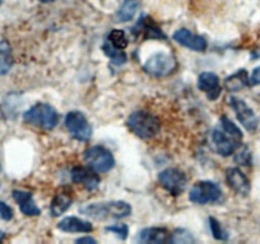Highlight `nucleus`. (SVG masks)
<instances>
[{"label": "nucleus", "mask_w": 260, "mask_h": 244, "mask_svg": "<svg viewBox=\"0 0 260 244\" xmlns=\"http://www.w3.org/2000/svg\"><path fill=\"white\" fill-rule=\"evenodd\" d=\"M243 132L229 117L222 116L220 125L211 132V141L216 151L222 157H230L241 146Z\"/></svg>", "instance_id": "obj_1"}, {"label": "nucleus", "mask_w": 260, "mask_h": 244, "mask_svg": "<svg viewBox=\"0 0 260 244\" xmlns=\"http://www.w3.org/2000/svg\"><path fill=\"white\" fill-rule=\"evenodd\" d=\"M80 212L95 220L123 219L131 215L132 207L124 201H108V202L88 203L80 207Z\"/></svg>", "instance_id": "obj_2"}, {"label": "nucleus", "mask_w": 260, "mask_h": 244, "mask_svg": "<svg viewBox=\"0 0 260 244\" xmlns=\"http://www.w3.org/2000/svg\"><path fill=\"white\" fill-rule=\"evenodd\" d=\"M127 126L140 139L149 140L159 134L161 125L159 118L151 112L136 111L128 116Z\"/></svg>", "instance_id": "obj_3"}, {"label": "nucleus", "mask_w": 260, "mask_h": 244, "mask_svg": "<svg viewBox=\"0 0 260 244\" xmlns=\"http://www.w3.org/2000/svg\"><path fill=\"white\" fill-rule=\"evenodd\" d=\"M23 119L32 126L43 130H52L58 122V113L50 104L37 103L24 112Z\"/></svg>", "instance_id": "obj_4"}, {"label": "nucleus", "mask_w": 260, "mask_h": 244, "mask_svg": "<svg viewBox=\"0 0 260 244\" xmlns=\"http://www.w3.org/2000/svg\"><path fill=\"white\" fill-rule=\"evenodd\" d=\"M84 160L86 164L98 173H106L114 167V157L104 146H91L84 152Z\"/></svg>", "instance_id": "obj_5"}, {"label": "nucleus", "mask_w": 260, "mask_h": 244, "mask_svg": "<svg viewBox=\"0 0 260 244\" xmlns=\"http://www.w3.org/2000/svg\"><path fill=\"white\" fill-rule=\"evenodd\" d=\"M177 69V60L174 56L165 52H156L150 56L144 65V70L150 75L162 78L168 76Z\"/></svg>", "instance_id": "obj_6"}, {"label": "nucleus", "mask_w": 260, "mask_h": 244, "mask_svg": "<svg viewBox=\"0 0 260 244\" xmlns=\"http://www.w3.org/2000/svg\"><path fill=\"white\" fill-rule=\"evenodd\" d=\"M65 126L74 139L79 141L90 140L93 129L88 122L86 117L80 111H70L65 117Z\"/></svg>", "instance_id": "obj_7"}, {"label": "nucleus", "mask_w": 260, "mask_h": 244, "mask_svg": "<svg viewBox=\"0 0 260 244\" xmlns=\"http://www.w3.org/2000/svg\"><path fill=\"white\" fill-rule=\"evenodd\" d=\"M221 188L212 180H200L192 187L189 192V200L194 203L206 205L216 202L221 198Z\"/></svg>", "instance_id": "obj_8"}, {"label": "nucleus", "mask_w": 260, "mask_h": 244, "mask_svg": "<svg viewBox=\"0 0 260 244\" xmlns=\"http://www.w3.org/2000/svg\"><path fill=\"white\" fill-rule=\"evenodd\" d=\"M159 182L170 195L179 196L187 187V175L177 168H168L159 173Z\"/></svg>", "instance_id": "obj_9"}, {"label": "nucleus", "mask_w": 260, "mask_h": 244, "mask_svg": "<svg viewBox=\"0 0 260 244\" xmlns=\"http://www.w3.org/2000/svg\"><path fill=\"white\" fill-rule=\"evenodd\" d=\"M230 102V106L233 107V109L235 111L236 117H238L239 122L245 127L248 131L254 132L256 131L259 126V119L256 117V114L254 113L253 109L248 106L244 99L238 98V97H230L229 99Z\"/></svg>", "instance_id": "obj_10"}, {"label": "nucleus", "mask_w": 260, "mask_h": 244, "mask_svg": "<svg viewBox=\"0 0 260 244\" xmlns=\"http://www.w3.org/2000/svg\"><path fill=\"white\" fill-rule=\"evenodd\" d=\"M98 172H95L94 169H89L85 167H74L71 169V180L74 183H78L81 185L84 188L89 191H94L98 188L99 183H101V178L96 174Z\"/></svg>", "instance_id": "obj_11"}, {"label": "nucleus", "mask_w": 260, "mask_h": 244, "mask_svg": "<svg viewBox=\"0 0 260 244\" xmlns=\"http://www.w3.org/2000/svg\"><path fill=\"white\" fill-rule=\"evenodd\" d=\"M174 41H177L179 45L184 46V47L189 48L192 51H197V52H202L207 48V41L205 37L200 35H194L190 30L182 28L178 29L177 32L173 35Z\"/></svg>", "instance_id": "obj_12"}, {"label": "nucleus", "mask_w": 260, "mask_h": 244, "mask_svg": "<svg viewBox=\"0 0 260 244\" xmlns=\"http://www.w3.org/2000/svg\"><path fill=\"white\" fill-rule=\"evenodd\" d=\"M197 85L198 89L205 92L206 96L211 101H216L220 97L221 92H222L220 79L215 73H211V71H206V73H202L198 76Z\"/></svg>", "instance_id": "obj_13"}, {"label": "nucleus", "mask_w": 260, "mask_h": 244, "mask_svg": "<svg viewBox=\"0 0 260 244\" xmlns=\"http://www.w3.org/2000/svg\"><path fill=\"white\" fill-rule=\"evenodd\" d=\"M71 203H73V191L70 187L63 186L56 191L55 196L51 201V214H52V216L62 215L65 211H68Z\"/></svg>", "instance_id": "obj_14"}, {"label": "nucleus", "mask_w": 260, "mask_h": 244, "mask_svg": "<svg viewBox=\"0 0 260 244\" xmlns=\"http://www.w3.org/2000/svg\"><path fill=\"white\" fill-rule=\"evenodd\" d=\"M226 180L229 186L239 195L248 196L250 192V182L239 168H229L226 170Z\"/></svg>", "instance_id": "obj_15"}, {"label": "nucleus", "mask_w": 260, "mask_h": 244, "mask_svg": "<svg viewBox=\"0 0 260 244\" xmlns=\"http://www.w3.org/2000/svg\"><path fill=\"white\" fill-rule=\"evenodd\" d=\"M135 32L140 33V35L142 33L144 40H161V38L164 40V38H167V36L162 33L161 28L151 18L146 17V15L140 18L139 23L135 27Z\"/></svg>", "instance_id": "obj_16"}, {"label": "nucleus", "mask_w": 260, "mask_h": 244, "mask_svg": "<svg viewBox=\"0 0 260 244\" xmlns=\"http://www.w3.org/2000/svg\"><path fill=\"white\" fill-rule=\"evenodd\" d=\"M13 198L15 202L19 206L22 214L27 216H37L41 214V208L36 205L35 200H33V195L27 191L14 190L12 192Z\"/></svg>", "instance_id": "obj_17"}, {"label": "nucleus", "mask_w": 260, "mask_h": 244, "mask_svg": "<svg viewBox=\"0 0 260 244\" xmlns=\"http://www.w3.org/2000/svg\"><path fill=\"white\" fill-rule=\"evenodd\" d=\"M57 228L65 233H90L93 231V225L89 221L76 218V216L63 218L58 223Z\"/></svg>", "instance_id": "obj_18"}, {"label": "nucleus", "mask_w": 260, "mask_h": 244, "mask_svg": "<svg viewBox=\"0 0 260 244\" xmlns=\"http://www.w3.org/2000/svg\"><path fill=\"white\" fill-rule=\"evenodd\" d=\"M169 231L165 228H146L141 230L137 235V240L141 243H155V244H161L170 241Z\"/></svg>", "instance_id": "obj_19"}, {"label": "nucleus", "mask_w": 260, "mask_h": 244, "mask_svg": "<svg viewBox=\"0 0 260 244\" xmlns=\"http://www.w3.org/2000/svg\"><path fill=\"white\" fill-rule=\"evenodd\" d=\"M250 84V78L245 69L236 71L235 74L225 79V88L228 92H239Z\"/></svg>", "instance_id": "obj_20"}, {"label": "nucleus", "mask_w": 260, "mask_h": 244, "mask_svg": "<svg viewBox=\"0 0 260 244\" xmlns=\"http://www.w3.org/2000/svg\"><path fill=\"white\" fill-rule=\"evenodd\" d=\"M139 7V0H123V4L119 7L118 12L116 13L117 22H129L131 19H134Z\"/></svg>", "instance_id": "obj_21"}, {"label": "nucleus", "mask_w": 260, "mask_h": 244, "mask_svg": "<svg viewBox=\"0 0 260 244\" xmlns=\"http://www.w3.org/2000/svg\"><path fill=\"white\" fill-rule=\"evenodd\" d=\"M13 66L12 47L7 41H0V75H4Z\"/></svg>", "instance_id": "obj_22"}, {"label": "nucleus", "mask_w": 260, "mask_h": 244, "mask_svg": "<svg viewBox=\"0 0 260 244\" xmlns=\"http://www.w3.org/2000/svg\"><path fill=\"white\" fill-rule=\"evenodd\" d=\"M106 42H108L109 45L113 46L114 48H118V50H124L128 45L126 33L122 29H112L107 36Z\"/></svg>", "instance_id": "obj_23"}, {"label": "nucleus", "mask_w": 260, "mask_h": 244, "mask_svg": "<svg viewBox=\"0 0 260 244\" xmlns=\"http://www.w3.org/2000/svg\"><path fill=\"white\" fill-rule=\"evenodd\" d=\"M103 51L104 53L111 58L112 63L116 64V65H122V64H124L127 61V55L124 53V51L114 48L113 46L109 45L108 42H104Z\"/></svg>", "instance_id": "obj_24"}, {"label": "nucleus", "mask_w": 260, "mask_h": 244, "mask_svg": "<svg viewBox=\"0 0 260 244\" xmlns=\"http://www.w3.org/2000/svg\"><path fill=\"white\" fill-rule=\"evenodd\" d=\"M210 229L212 235L216 239H218V240H226V239H229L228 231L222 228V225L215 218H210Z\"/></svg>", "instance_id": "obj_25"}, {"label": "nucleus", "mask_w": 260, "mask_h": 244, "mask_svg": "<svg viewBox=\"0 0 260 244\" xmlns=\"http://www.w3.org/2000/svg\"><path fill=\"white\" fill-rule=\"evenodd\" d=\"M170 241L172 243H193L194 238L185 229H177L170 236Z\"/></svg>", "instance_id": "obj_26"}, {"label": "nucleus", "mask_w": 260, "mask_h": 244, "mask_svg": "<svg viewBox=\"0 0 260 244\" xmlns=\"http://www.w3.org/2000/svg\"><path fill=\"white\" fill-rule=\"evenodd\" d=\"M107 231H111V233L116 234L119 239L124 240V239L128 236V226L126 224H114V225L107 226Z\"/></svg>", "instance_id": "obj_27"}, {"label": "nucleus", "mask_w": 260, "mask_h": 244, "mask_svg": "<svg viewBox=\"0 0 260 244\" xmlns=\"http://www.w3.org/2000/svg\"><path fill=\"white\" fill-rule=\"evenodd\" d=\"M235 162L241 165H250L251 163V152L248 147H243L238 154L235 155Z\"/></svg>", "instance_id": "obj_28"}, {"label": "nucleus", "mask_w": 260, "mask_h": 244, "mask_svg": "<svg viewBox=\"0 0 260 244\" xmlns=\"http://www.w3.org/2000/svg\"><path fill=\"white\" fill-rule=\"evenodd\" d=\"M0 218L3 219V220H12L13 219V210L10 206H8L5 202H2L0 201Z\"/></svg>", "instance_id": "obj_29"}, {"label": "nucleus", "mask_w": 260, "mask_h": 244, "mask_svg": "<svg viewBox=\"0 0 260 244\" xmlns=\"http://www.w3.org/2000/svg\"><path fill=\"white\" fill-rule=\"evenodd\" d=\"M260 84V66L255 68L250 75V85H259Z\"/></svg>", "instance_id": "obj_30"}, {"label": "nucleus", "mask_w": 260, "mask_h": 244, "mask_svg": "<svg viewBox=\"0 0 260 244\" xmlns=\"http://www.w3.org/2000/svg\"><path fill=\"white\" fill-rule=\"evenodd\" d=\"M76 243H96V240L91 236H84V238H79Z\"/></svg>", "instance_id": "obj_31"}, {"label": "nucleus", "mask_w": 260, "mask_h": 244, "mask_svg": "<svg viewBox=\"0 0 260 244\" xmlns=\"http://www.w3.org/2000/svg\"><path fill=\"white\" fill-rule=\"evenodd\" d=\"M4 236H5V233H4V231L0 230V241H2L3 239H4Z\"/></svg>", "instance_id": "obj_32"}, {"label": "nucleus", "mask_w": 260, "mask_h": 244, "mask_svg": "<svg viewBox=\"0 0 260 244\" xmlns=\"http://www.w3.org/2000/svg\"><path fill=\"white\" fill-rule=\"evenodd\" d=\"M40 2H42V3H52V2H55V0H40Z\"/></svg>", "instance_id": "obj_33"}, {"label": "nucleus", "mask_w": 260, "mask_h": 244, "mask_svg": "<svg viewBox=\"0 0 260 244\" xmlns=\"http://www.w3.org/2000/svg\"><path fill=\"white\" fill-rule=\"evenodd\" d=\"M0 7H2V0H0Z\"/></svg>", "instance_id": "obj_34"}]
</instances>
